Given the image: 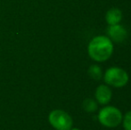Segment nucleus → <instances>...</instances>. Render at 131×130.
<instances>
[{
  "mask_svg": "<svg viewBox=\"0 0 131 130\" xmlns=\"http://www.w3.org/2000/svg\"><path fill=\"white\" fill-rule=\"evenodd\" d=\"M88 55L95 62H105L113 53L112 41L106 36H96L92 38L88 46Z\"/></svg>",
  "mask_w": 131,
  "mask_h": 130,
  "instance_id": "f257e3e1",
  "label": "nucleus"
},
{
  "mask_svg": "<svg viewBox=\"0 0 131 130\" xmlns=\"http://www.w3.org/2000/svg\"><path fill=\"white\" fill-rule=\"evenodd\" d=\"M122 113L114 106H106L100 110L98 120L106 127H116L122 121Z\"/></svg>",
  "mask_w": 131,
  "mask_h": 130,
  "instance_id": "f03ea898",
  "label": "nucleus"
},
{
  "mask_svg": "<svg viewBox=\"0 0 131 130\" xmlns=\"http://www.w3.org/2000/svg\"><path fill=\"white\" fill-rule=\"evenodd\" d=\"M105 83L114 87H123L129 79L128 74L125 69L118 67H112L105 71L104 75Z\"/></svg>",
  "mask_w": 131,
  "mask_h": 130,
  "instance_id": "7ed1b4c3",
  "label": "nucleus"
},
{
  "mask_svg": "<svg viewBox=\"0 0 131 130\" xmlns=\"http://www.w3.org/2000/svg\"><path fill=\"white\" fill-rule=\"evenodd\" d=\"M48 120L51 125L57 130H70L72 127L71 117L62 110H53L51 111Z\"/></svg>",
  "mask_w": 131,
  "mask_h": 130,
  "instance_id": "20e7f679",
  "label": "nucleus"
},
{
  "mask_svg": "<svg viewBox=\"0 0 131 130\" xmlns=\"http://www.w3.org/2000/svg\"><path fill=\"white\" fill-rule=\"evenodd\" d=\"M107 34H108V38L112 41L121 43L126 39L128 33L126 29L119 23L115 25H109L107 29Z\"/></svg>",
  "mask_w": 131,
  "mask_h": 130,
  "instance_id": "39448f33",
  "label": "nucleus"
},
{
  "mask_svg": "<svg viewBox=\"0 0 131 130\" xmlns=\"http://www.w3.org/2000/svg\"><path fill=\"white\" fill-rule=\"evenodd\" d=\"M95 96L100 104H107L112 100V92L109 87L105 85H100L95 89Z\"/></svg>",
  "mask_w": 131,
  "mask_h": 130,
  "instance_id": "423d86ee",
  "label": "nucleus"
},
{
  "mask_svg": "<svg viewBox=\"0 0 131 130\" xmlns=\"http://www.w3.org/2000/svg\"><path fill=\"white\" fill-rule=\"evenodd\" d=\"M122 20V13L119 8H111L105 14V21L109 25L119 24Z\"/></svg>",
  "mask_w": 131,
  "mask_h": 130,
  "instance_id": "0eeeda50",
  "label": "nucleus"
},
{
  "mask_svg": "<svg viewBox=\"0 0 131 130\" xmlns=\"http://www.w3.org/2000/svg\"><path fill=\"white\" fill-rule=\"evenodd\" d=\"M88 75L91 77L93 79L99 80L103 77L102 69L98 65H92L88 69Z\"/></svg>",
  "mask_w": 131,
  "mask_h": 130,
  "instance_id": "6e6552de",
  "label": "nucleus"
},
{
  "mask_svg": "<svg viewBox=\"0 0 131 130\" xmlns=\"http://www.w3.org/2000/svg\"><path fill=\"white\" fill-rule=\"evenodd\" d=\"M83 108L88 112H94L97 109V103L93 99H86L83 102Z\"/></svg>",
  "mask_w": 131,
  "mask_h": 130,
  "instance_id": "1a4fd4ad",
  "label": "nucleus"
},
{
  "mask_svg": "<svg viewBox=\"0 0 131 130\" xmlns=\"http://www.w3.org/2000/svg\"><path fill=\"white\" fill-rule=\"evenodd\" d=\"M122 124L125 130H131V111H128L122 117Z\"/></svg>",
  "mask_w": 131,
  "mask_h": 130,
  "instance_id": "9d476101",
  "label": "nucleus"
},
{
  "mask_svg": "<svg viewBox=\"0 0 131 130\" xmlns=\"http://www.w3.org/2000/svg\"><path fill=\"white\" fill-rule=\"evenodd\" d=\"M70 130H80V129H79V128H71Z\"/></svg>",
  "mask_w": 131,
  "mask_h": 130,
  "instance_id": "9b49d317",
  "label": "nucleus"
}]
</instances>
